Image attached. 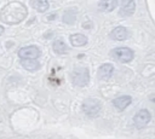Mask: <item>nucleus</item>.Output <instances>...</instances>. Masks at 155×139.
I'll return each mask as SVG.
<instances>
[{
	"label": "nucleus",
	"mask_w": 155,
	"mask_h": 139,
	"mask_svg": "<svg viewBox=\"0 0 155 139\" xmlns=\"http://www.w3.org/2000/svg\"><path fill=\"white\" fill-rule=\"evenodd\" d=\"M27 16V8L21 2H10L0 12V18L4 23L7 24H16L23 21Z\"/></svg>",
	"instance_id": "1"
},
{
	"label": "nucleus",
	"mask_w": 155,
	"mask_h": 139,
	"mask_svg": "<svg viewBox=\"0 0 155 139\" xmlns=\"http://www.w3.org/2000/svg\"><path fill=\"white\" fill-rule=\"evenodd\" d=\"M71 81L78 87H85L90 81V71L85 66L75 68L71 73Z\"/></svg>",
	"instance_id": "2"
},
{
	"label": "nucleus",
	"mask_w": 155,
	"mask_h": 139,
	"mask_svg": "<svg viewBox=\"0 0 155 139\" xmlns=\"http://www.w3.org/2000/svg\"><path fill=\"white\" fill-rule=\"evenodd\" d=\"M102 110V103L94 98H87L82 103V111L88 117H96Z\"/></svg>",
	"instance_id": "3"
},
{
	"label": "nucleus",
	"mask_w": 155,
	"mask_h": 139,
	"mask_svg": "<svg viewBox=\"0 0 155 139\" xmlns=\"http://www.w3.org/2000/svg\"><path fill=\"white\" fill-rule=\"evenodd\" d=\"M110 56H111V58H114L117 62L128 63V62H131L133 59L134 53L128 47H116L110 52Z\"/></svg>",
	"instance_id": "4"
},
{
	"label": "nucleus",
	"mask_w": 155,
	"mask_h": 139,
	"mask_svg": "<svg viewBox=\"0 0 155 139\" xmlns=\"http://www.w3.org/2000/svg\"><path fill=\"white\" fill-rule=\"evenodd\" d=\"M41 51L38 46H24L18 51V56L21 59H34L36 60V58H39Z\"/></svg>",
	"instance_id": "5"
},
{
	"label": "nucleus",
	"mask_w": 155,
	"mask_h": 139,
	"mask_svg": "<svg viewBox=\"0 0 155 139\" xmlns=\"http://www.w3.org/2000/svg\"><path fill=\"white\" fill-rule=\"evenodd\" d=\"M150 118H151L150 112L147 109H142V110H139L134 115L133 122H134V124H136L137 128H143V127H145L150 122Z\"/></svg>",
	"instance_id": "6"
},
{
	"label": "nucleus",
	"mask_w": 155,
	"mask_h": 139,
	"mask_svg": "<svg viewBox=\"0 0 155 139\" xmlns=\"http://www.w3.org/2000/svg\"><path fill=\"white\" fill-rule=\"evenodd\" d=\"M136 10V2L133 0H125L121 2V7H120V16L122 17H128L132 16L133 12Z\"/></svg>",
	"instance_id": "7"
},
{
	"label": "nucleus",
	"mask_w": 155,
	"mask_h": 139,
	"mask_svg": "<svg viewBox=\"0 0 155 139\" xmlns=\"http://www.w3.org/2000/svg\"><path fill=\"white\" fill-rule=\"evenodd\" d=\"M131 102H132L131 95H120L113 100V105L115 106V109L121 111V110H125L131 104Z\"/></svg>",
	"instance_id": "8"
},
{
	"label": "nucleus",
	"mask_w": 155,
	"mask_h": 139,
	"mask_svg": "<svg viewBox=\"0 0 155 139\" xmlns=\"http://www.w3.org/2000/svg\"><path fill=\"white\" fill-rule=\"evenodd\" d=\"M128 30L125 27H116L111 30L110 33V37L113 40H117V41H124L128 37Z\"/></svg>",
	"instance_id": "9"
},
{
	"label": "nucleus",
	"mask_w": 155,
	"mask_h": 139,
	"mask_svg": "<svg viewBox=\"0 0 155 139\" xmlns=\"http://www.w3.org/2000/svg\"><path fill=\"white\" fill-rule=\"evenodd\" d=\"M113 73H114V66H113V64H110V63H104V64H102V65L99 66V69H98V77H99L101 80H108L109 77H111Z\"/></svg>",
	"instance_id": "10"
},
{
	"label": "nucleus",
	"mask_w": 155,
	"mask_h": 139,
	"mask_svg": "<svg viewBox=\"0 0 155 139\" xmlns=\"http://www.w3.org/2000/svg\"><path fill=\"white\" fill-rule=\"evenodd\" d=\"M69 40L74 47H81L87 44V37L82 34H73V35H70Z\"/></svg>",
	"instance_id": "11"
},
{
	"label": "nucleus",
	"mask_w": 155,
	"mask_h": 139,
	"mask_svg": "<svg viewBox=\"0 0 155 139\" xmlns=\"http://www.w3.org/2000/svg\"><path fill=\"white\" fill-rule=\"evenodd\" d=\"M116 6H117L116 0H103L98 2V7L104 12H111L113 10H115Z\"/></svg>",
	"instance_id": "12"
},
{
	"label": "nucleus",
	"mask_w": 155,
	"mask_h": 139,
	"mask_svg": "<svg viewBox=\"0 0 155 139\" xmlns=\"http://www.w3.org/2000/svg\"><path fill=\"white\" fill-rule=\"evenodd\" d=\"M52 48H53L54 53H57V54H64V53L68 52V46H67V44H65L63 40H61V39L53 41Z\"/></svg>",
	"instance_id": "13"
},
{
	"label": "nucleus",
	"mask_w": 155,
	"mask_h": 139,
	"mask_svg": "<svg viewBox=\"0 0 155 139\" xmlns=\"http://www.w3.org/2000/svg\"><path fill=\"white\" fill-rule=\"evenodd\" d=\"M21 64L24 69L27 70H30V71H35L40 68V64L38 60H34V59H21Z\"/></svg>",
	"instance_id": "14"
},
{
	"label": "nucleus",
	"mask_w": 155,
	"mask_h": 139,
	"mask_svg": "<svg viewBox=\"0 0 155 139\" xmlns=\"http://www.w3.org/2000/svg\"><path fill=\"white\" fill-rule=\"evenodd\" d=\"M30 4H31V6H33L36 11H39V12H45V11L48 10V7H50L48 1H46V0H34V1H31Z\"/></svg>",
	"instance_id": "15"
},
{
	"label": "nucleus",
	"mask_w": 155,
	"mask_h": 139,
	"mask_svg": "<svg viewBox=\"0 0 155 139\" xmlns=\"http://www.w3.org/2000/svg\"><path fill=\"white\" fill-rule=\"evenodd\" d=\"M2 33H4V28H2V27H1V25H0V35H1V34H2Z\"/></svg>",
	"instance_id": "16"
}]
</instances>
